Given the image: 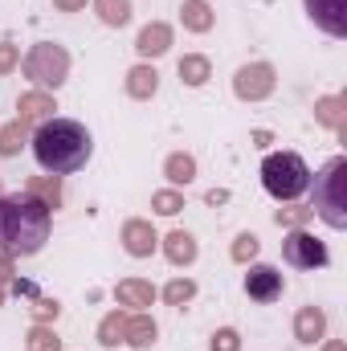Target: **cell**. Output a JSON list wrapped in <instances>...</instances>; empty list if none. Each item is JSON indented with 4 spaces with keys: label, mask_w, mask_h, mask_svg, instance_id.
<instances>
[{
    "label": "cell",
    "mask_w": 347,
    "mask_h": 351,
    "mask_svg": "<svg viewBox=\"0 0 347 351\" xmlns=\"http://www.w3.org/2000/svg\"><path fill=\"white\" fill-rule=\"evenodd\" d=\"M261 184H265V192L274 200L290 204V200H298L311 188V168H307V160L298 152H274L261 164Z\"/></svg>",
    "instance_id": "cell-4"
},
{
    "label": "cell",
    "mask_w": 347,
    "mask_h": 351,
    "mask_svg": "<svg viewBox=\"0 0 347 351\" xmlns=\"http://www.w3.org/2000/svg\"><path fill=\"white\" fill-rule=\"evenodd\" d=\"M25 192L29 196H37L41 204H49V208H58L62 204V180L58 176H33L29 184H25Z\"/></svg>",
    "instance_id": "cell-22"
},
{
    "label": "cell",
    "mask_w": 347,
    "mask_h": 351,
    "mask_svg": "<svg viewBox=\"0 0 347 351\" xmlns=\"http://www.w3.org/2000/svg\"><path fill=\"white\" fill-rule=\"evenodd\" d=\"M164 176L172 180L176 188H180V184H192V180H196V160H192L188 152H172V156L164 160Z\"/></svg>",
    "instance_id": "cell-23"
},
{
    "label": "cell",
    "mask_w": 347,
    "mask_h": 351,
    "mask_svg": "<svg viewBox=\"0 0 347 351\" xmlns=\"http://www.w3.org/2000/svg\"><path fill=\"white\" fill-rule=\"evenodd\" d=\"M311 213H319L331 229H347V160L335 156L323 164V172L315 176V204Z\"/></svg>",
    "instance_id": "cell-3"
},
{
    "label": "cell",
    "mask_w": 347,
    "mask_h": 351,
    "mask_svg": "<svg viewBox=\"0 0 347 351\" xmlns=\"http://www.w3.org/2000/svg\"><path fill=\"white\" fill-rule=\"evenodd\" d=\"M53 233V208L41 204L29 192L0 196V254L8 258H33L45 250Z\"/></svg>",
    "instance_id": "cell-1"
},
{
    "label": "cell",
    "mask_w": 347,
    "mask_h": 351,
    "mask_svg": "<svg viewBox=\"0 0 347 351\" xmlns=\"http://www.w3.org/2000/svg\"><path fill=\"white\" fill-rule=\"evenodd\" d=\"M115 298H119V306L147 311V306L156 302V286H152V282H143V278H123V282L115 286Z\"/></svg>",
    "instance_id": "cell-14"
},
{
    "label": "cell",
    "mask_w": 347,
    "mask_h": 351,
    "mask_svg": "<svg viewBox=\"0 0 347 351\" xmlns=\"http://www.w3.org/2000/svg\"><path fill=\"white\" fill-rule=\"evenodd\" d=\"M156 90H160V74H156L152 62H139V66L127 70V94H131V98L147 102V98H156Z\"/></svg>",
    "instance_id": "cell-18"
},
{
    "label": "cell",
    "mask_w": 347,
    "mask_h": 351,
    "mask_svg": "<svg viewBox=\"0 0 347 351\" xmlns=\"http://www.w3.org/2000/svg\"><path fill=\"white\" fill-rule=\"evenodd\" d=\"M323 351H347L344 339H331V343H323Z\"/></svg>",
    "instance_id": "cell-38"
},
{
    "label": "cell",
    "mask_w": 347,
    "mask_h": 351,
    "mask_svg": "<svg viewBox=\"0 0 347 351\" xmlns=\"http://www.w3.org/2000/svg\"><path fill=\"white\" fill-rule=\"evenodd\" d=\"M315 119H319L323 127H331L339 139H347V98L344 94H323V98L315 102Z\"/></svg>",
    "instance_id": "cell-12"
},
{
    "label": "cell",
    "mask_w": 347,
    "mask_h": 351,
    "mask_svg": "<svg viewBox=\"0 0 347 351\" xmlns=\"http://www.w3.org/2000/svg\"><path fill=\"white\" fill-rule=\"evenodd\" d=\"M29 143H33L37 164L49 176L78 172V168H86L90 156H94V139H90L86 127H82L78 119H58V114L45 119V123L29 135Z\"/></svg>",
    "instance_id": "cell-2"
},
{
    "label": "cell",
    "mask_w": 347,
    "mask_h": 351,
    "mask_svg": "<svg viewBox=\"0 0 347 351\" xmlns=\"http://www.w3.org/2000/svg\"><path fill=\"white\" fill-rule=\"evenodd\" d=\"M258 250H261V241L254 237V233H237V241H233L229 258H233L237 265H250L254 258H258Z\"/></svg>",
    "instance_id": "cell-29"
},
{
    "label": "cell",
    "mask_w": 347,
    "mask_h": 351,
    "mask_svg": "<svg viewBox=\"0 0 347 351\" xmlns=\"http://www.w3.org/2000/svg\"><path fill=\"white\" fill-rule=\"evenodd\" d=\"M25 348L29 351H62V339H58V331H53L49 323H37V327L25 335Z\"/></svg>",
    "instance_id": "cell-26"
},
{
    "label": "cell",
    "mask_w": 347,
    "mask_h": 351,
    "mask_svg": "<svg viewBox=\"0 0 347 351\" xmlns=\"http://www.w3.org/2000/svg\"><path fill=\"white\" fill-rule=\"evenodd\" d=\"M0 302H4V282H0Z\"/></svg>",
    "instance_id": "cell-39"
},
{
    "label": "cell",
    "mask_w": 347,
    "mask_h": 351,
    "mask_svg": "<svg viewBox=\"0 0 347 351\" xmlns=\"http://www.w3.org/2000/svg\"><path fill=\"white\" fill-rule=\"evenodd\" d=\"M123 331H127V315H123V311H110V315L98 323V343H102V348H119V343H123Z\"/></svg>",
    "instance_id": "cell-25"
},
{
    "label": "cell",
    "mask_w": 347,
    "mask_h": 351,
    "mask_svg": "<svg viewBox=\"0 0 347 351\" xmlns=\"http://www.w3.org/2000/svg\"><path fill=\"white\" fill-rule=\"evenodd\" d=\"M29 311H33V319H37V323H53V319L62 315V302H58V298H33V306H29Z\"/></svg>",
    "instance_id": "cell-32"
},
{
    "label": "cell",
    "mask_w": 347,
    "mask_h": 351,
    "mask_svg": "<svg viewBox=\"0 0 347 351\" xmlns=\"http://www.w3.org/2000/svg\"><path fill=\"white\" fill-rule=\"evenodd\" d=\"M21 66V45L12 41H0V74H12Z\"/></svg>",
    "instance_id": "cell-33"
},
{
    "label": "cell",
    "mask_w": 347,
    "mask_h": 351,
    "mask_svg": "<svg viewBox=\"0 0 347 351\" xmlns=\"http://www.w3.org/2000/svg\"><path fill=\"white\" fill-rule=\"evenodd\" d=\"M270 143H274L270 131H254V147H270Z\"/></svg>",
    "instance_id": "cell-37"
},
{
    "label": "cell",
    "mask_w": 347,
    "mask_h": 351,
    "mask_svg": "<svg viewBox=\"0 0 347 351\" xmlns=\"http://www.w3.org/2000/svg\"><path fill=\"white\" fill-rule=\"evenodd\" d=\"M152 208H156L160 217H176V213L184 208V196H180L176 188H164V192H156V196H152Z\"/></svg>",
    "instance_id": "cell-30"
},
{
    "label": "cell",
    "mask_w": 347,
    "mask_h": 351,
    "mask_svg": "<svg viewBox=\"0 0 347 351\" xmlns=\"http://www.w3.org/2000/svg\"><path fill=\"white\" fill-rule=\"evenodd\" d=\"M282 290H286V282H282V274L274 269V265H250V274H246V294L254 298V302H278L282 298Z\"/></svg>",
    "instance_id": "cell-9"
},
{
    "label": "cell",
    "mask_w": 347,
    "mask_h": 351,
    "mask_svg": "<svg viewBox=\"0 0 347 351\" xmlns=\"http://www.w3.org/2000/svg\"><path fill=\"white\" fill-rule=\"evenodd\" d=\"M123 250H127L131 258H152V254L160 250V237H156L152 221H143V217H131V221L123 225Z\"/></svg>",
    "instance_id": "cell-10"
},
{
    "label": "cell",
    "mask_w": 347,
    "mask_h": 351,
    "mask_svg": "<svg viewBox=\"0 0 347 351\" xmlns=\"http://www.w3.org/2000/svg\"><path fill=\"white\" fill-rule=\"evenodd\" d=\"M176 70H180V82H184V86H204V82L213 78V62H208L204 53H184Z\"/></svg>",
    "instance_id": "cell-20"
},
{
    "label": "cell",
    "mask_w": 347,
    "mask_h": 351,
    "mask_svg": "<svg viewBox=\"0 0 347 351\" xmlns=\"http://www.w3.org/2000/svg\"><path fill=\"white\" fill-rule=\"evenodd\" d=\"M311 217H315V213H311V204H294V200H290L286 208H278V213H274V221H278L282 229H302Z\"/></svg>",
    "instance_id": "cell-27"
},
{
    "label": "cell",
    "mask_w": 347,
    "mask_h": 351,
    "mask_svg": "<svg viewBox=\"0 0 347 351\" xmlns=\"http://www.w3.org/2000/svg\"><path fill=\"white\" fill-rule=\"evenodd\" d=\"M327 335V315H323V306H302L298 315H294V339L298 343H319Z\"/></svg>",
    "instance_id": "cell-15"
},
{
    "label": "cell",
    "mask_w": 347,
    "mask_h": 351,
    "mask_svg": "<svg viewBox=\"0 0 347 351\" xmlns=\"http://www.w3.org/2000/svg\"><path fill=\"white\" fill-rule=\"evenodd\" d=\"M282 258H286V265H294V269H323V265L331 262L327 245L315 233H307V229H294L282 241Z\"/></svg>",
    "instance_id": "cell-7"
},
{
    "label": "cell",
    "mask_w": 347,
    "mask_h": 351,
    "mask_svg": "<svg viewBox=\"0 0 347 351\" xmlns=\"http://www.w3.org/2000/svg\"><path fill=\"white\" fill-rule=\"evenodd\" d=\"M196 254H200V245H196V237H192L188 229H172V233L164 237V258L172 265H192Z\"/></svg>",
    "instance_id": "cell-17"
},
{
    "label": "cell",
    "mask_w": 347,
    "mask_h": 351,
    "mask_svg": "<svg viewBox=\"0 0 347 351\" xmlns=\"http://www.w3.org/2000/svg\"><path fill=\"white\" fill-rule=\"evenodd\" d=\"M307 4V16L335 41L347 37V0H302Z\"/></svg>",
    "instance_id": "cell-8"
},
{
    "label": "cell",
    "mask_w": 347,
    "mask_h": 351,
    "mask_svg": "<svg viewBox=\"0 0 347 351\" xmlns=\"http://www.w3.org/2000/svg\"><path fill=\"white\" fill-rule=\"evenodd\" d=\"M278 90V70L270 62H246L237 74H233V94L241 102H261Z\"/></svg>",
    "instance_id": "cell-6"
},
{
    "label": "cell",
    "mask_w": 347,
    "mask_h": 351,
    "mask_svg": "<svg viewBox=\"0 0 347 351\" xmlns=\"http://www.w3.org/2000/svg\"><path fill=\"white\" fill-rule=\"evenodd\" d=\"M180 21H184L188 33H208L217 25V12H213L208 0H184L180 4Z\"/></svg>",
    "instance_id": "cell-19"
},
{
    "label": "cell",
    "mask_w": 347,
    "mask_h": 351,
    "mask_svg": "<svg viewBox=\"0 0 347 351\" xmlns=\"http://www.w3.org/2000/svg\"><path fill=\"white\" fill-rule=\"evenodd\" d=\"M208 351H241V335H237L233 327H221V331H213Z\"/></svg>",
    "instance_id": "cell-31"
},
{
    "label": "cell",
    "mask_w": 347,
    "mask_h": 351,
    "mask_svg": "<svg viewBox=\"0 0 347 351\" xmlns=\"http://www.w3.org/2000/svg\"><path fill=\"white\" fill-rule=\"evenodd\" d=\"M204 200H208V204H225V200H229V192H225V188H213Z\"/></svg>",
    "instance_id": "cell-36"
},
{
    "label": "cell",
    "mask_w": 347,
    "mask_h": 351,
    "mask_svg": "<svg viewBox=\"0 0 347 351\" xmlns=\"http://www.w3.org/2000/svg\"><path fill=\"white\" fill-rule=\"evenodd\" d=\"M156 335H160V327H156V319L152 315H143V311H135V315H127V331H123V343L127 348H152L156 343Z\"/></svg>",
    "instance_id": "cell-16"
},
{
    "label": "cell",
    "mask_w": 347,
    "mask_h": 351,
    "mask_svg": "<svg viewBox=\"0 0 347 351\" xmlns=\"http://www.w3.org/2000/svg\"><path fill=\"white\" fill-rule=\"evenodd\" d=\"M8 278H12V258L0 254V282H8Z\"/></svg>",
    "instance_id": "cell-35"
},
{
    "label": "cell",
    "mask_w": 347,
    "mask_h": 351,
    "mask_svg": "<svg viewBox=\"0 0 347 351\" xmlns=\"http://www.w3.org/2000/svg\"><path fill=\"white\" fill-rule=\"evenodd\" d=\"M172 49V25H164V21H152V25H143L139 29V37H135V53L143 58V62H152V58H164Z\"/></svg>",
    "instance_id": "cell-11"
},
{
    "label": "cell",
    "mask_w": 347,
    "mask_h": 351,
    "mask_svg": "<svg viewBox=\"0 0 347 351\" xmlns=\"http://www.w3.org/2000/svg\"><path fill=\"white\" fill-rule=\"evenodd\" d=\"M94 8H98V21L110 29H123L131 21V0H94Z\"/></svg>",
    "instance_id": "cell-24"
},
{
    "label": "cell",
    "mask_w": 347,
    "mask_h": 351,
    "mask_svg": "<svg viewBox=\"0 0 347 351\" xmlns=\"http://www.w3.org/2000/svg\"><path fill=\"white\" fill-rule=\"evenodd\" d=\"M53 8H58V12H82L86 0H53Z\"/></svg>",
    "instance_id": "cell-34"
},
{
    "label": "cell",
    "mask_w": 347,
    "mask_h": 351,
    "mask_svg": "<svg viewBox=\"0 0 347 351\" xmlns=\"http://www.w3.org/2000/svg\"><path fill=\"white\" fill-rule=\"evenodd\" d=\"M29 135H33V131H29V123H25V119L4 123V127H0V156H4V160L21 156V147L29 143Z\"/></svg>",
    "instance_id": "cell-21"
},
{
    "label": "cell",
    "mask_w": 347,
    "mask_h": 351,
    "mask_svg": "<svg viewBox=\"0 0 347 351\" xmlns=\"http://www.w3.org/2000/svg\"><path fill=\"white\" fill-rule=\"evenodd\" d=\"M21 70H25V78H29L33 86L58 90L66 78H70V49L58 45V41H37V45L25 53Z\"/></svg>",
    "instance_id": "cell-5"
},
{
    "label": "cell",
    "mask_w": 347,
    "mask_h": 351,
    "mask_svg": "<svg viewBox=\"0 0 347 351\" xmlns=\"http://www.w3.org/2000/svg\"><path fill=\"white\" fill-rule=\"evenodd\" d=\"M196 298V282L192 278H172L168 286H164V302L168 306H184V302H192Z\"/></svg>",
    "instance_id": "cell-28"
},
{
    "label": "cell",
    "mask_w": 347,
    "mask_h": 351,
    "mask_svg": "<svg viewBox=\"0 0 347 351\" xmlns=\"http://www.w3.org/2000/svg\"><path fill=\"white\" fill-rule=\"evenodd\" d=\"M0 196H4V188H0Z\"/></svg>",
    "instance_id": "cell-40"
},
{
    "label": "cell",
    "mask_w": 347,
    "mask_h": 351,
    "mask_svg": "<svg viewBox=\"0 0 347 351\" xmlns=\"http://www.w3.org/2000/svg\"><path fill=\"white\" fill-rule=\"evenodd\" d=\"M16 110H21L16 119H25V123H45V119H53L58 102H53L49 90H29V94L16 98Z\"/></svg>",
    "instance_id": "cell-13"
}]
</instances>
